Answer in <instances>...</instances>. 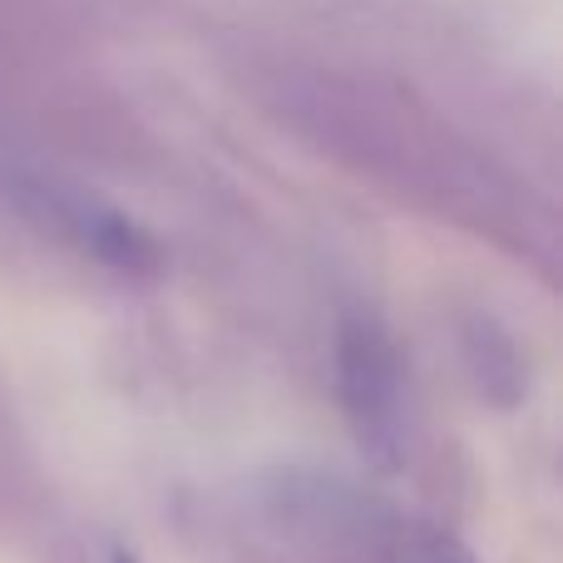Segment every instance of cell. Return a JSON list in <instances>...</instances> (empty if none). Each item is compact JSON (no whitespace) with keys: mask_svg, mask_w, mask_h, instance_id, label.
<instances>
[{"mask_svg":"<svg viewBox=\"0 0 563 563\" xmlns=\"http://www.w3.org/2000/svg\"><path fill=\"white\" fill-rule=\"evenodd\" d=\"M341 386H346L351 420L371 445H390L396 440V366L380 336L371 327H346L341 336Z\"/></svg>","mask_w":563,"mask_h":563,"instance_id":"obj_1","label":"cell"},{"mask_svg":"<svg viewBox=\"0 0 563 563\" xmlns=\"http://www.w3.org/2000/svg\"><path fill=\"white\" fill-rule=\"evenodd\" d=\"M55 218L65 223V233L75 238L85 253H95L99 263H109V267L144 273V267L158 263L154 238L139 223H129L124 213H114V208H99V203H89V198H69V203L55 208Z\"/></svg>","mask_w":563,"mask_h":563,"instance_id":"obj_2","label":"cell"},{"mask_svg":"<svg viewBox=\"0 0 563 563\" xmlns=\"http://www.w3.org/2000/svg\"><path fill=\"white\" fill-rule=\"evenodd\" d=\"M400 554H406V563H479L455 534H445V529H435V525L406 529V534H400Z\"/></svg>","mask_w":563,"mask_h":563,"instance_id":"obj_3","label":"cell"},{"mask_svg":"<svg viewBox=\"0 0 563 563\" xmlns=\"http://www.w3.org/2000/svg\"><path fill=\"white\" fill-rule=\"evenodd\" d=\"M114 563H134V559H129V554H114Z\"/></svg>","mask_w":563,"mask_h":563,"instance_id":"obj_4","label":"cell"}]
</instances>
